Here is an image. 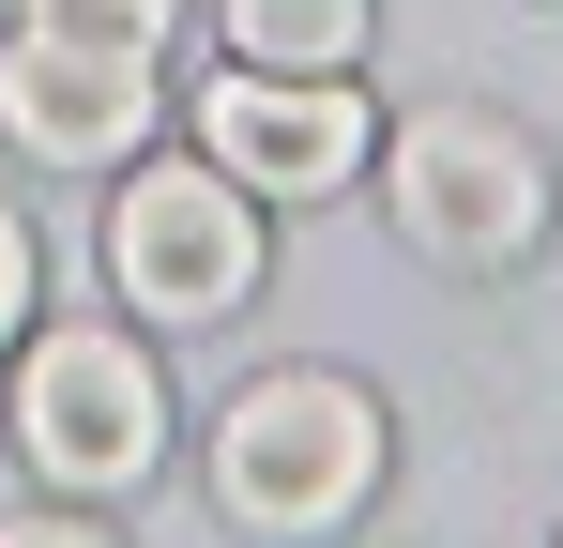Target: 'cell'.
I'll list each match as a JSON object with an SVG mask.
<instances>
[{
    "label": "cell",
    "instance_id": "cell-7",
    "mask_svg": "<svg viewBox=\"0 0 563 548\" xmlns=\"http://www.w3.org/2000/svg\"><path fill=\"white\" fill-rule=\"evenodd\" d=\"M229 15V62H275V77H351L366 62V0H213Z\"/></svg>",
    "mask_w": 563,
    "mask_h": 548
},
{
    "label": "cell",
    "instance_id": "cell-5",
    "mask_svg": "<svg viewBox=\"0 0 563 548\" xmlns=\"http://www.w3.org/2000/svg\"><path fill=\"white\" fill-rule=\"evenodd\" d=\"M0 138L31 168H137L153 138V46H92V31H31L0 46Z\"/></svg>",
    "mask_w": 563,
    "mask_h": 548
},
{
    "label": "cell",
    "instance_id": "cell-3",
    "mask_svg": "<svg viewBox=\"0 0 563 548\" xmlns=\"http://www.w3.org/2000/svg\"><path fill=\"white\" fill-rule=\"evenodd\" d=\"M15 457L46 472V487H153V457H168V381L137 336H107V320H62V336H31L15 351Z\"/></svg>",
    "mask_w": 563,
    "mask_h": 548
},
{
    "label": "cell",
    "instance_id": "cell-8",
    "mask_svg": "<svg viewBox=\"0 0 563 548\" xmlns=\"http://www.w3.org/2000/svg\"><path fill=\"white\" fill-rule=\"evenodd\" d=\"M184 0H31V31H92V46H168Z\"/></svg>",
    "mask_w": 563,
    "mask_h": 548
},
{
    "label": "cell",
    "instance_id": "cell-1",
    "mask_svg": "<svg viewBox=\"0 0 563 548\" xmlns=\"http://www.w3.org/2000/svg\"><path fill=\"white\" fill-rule=\"evenodd\" d=\"M380 487V396L335 365H275L213 412V503L244 534H335Z\"/></svg>",
    "mask_w": 563,
    "mask_h": 548
},
{
    "label": "cell",
    "instance_id": "cell-4",
    "mask_svg": "<svg viewBox=\"0 0 563 548\" xmlns=\"http://www.w3.org/2000/svg\"><path fill=\"white\" fill-rule=\"evenodd\" d=\"M107 289L137 305V320H229L244 289H260V198L213 168H137L107 198Z\"/></svg>",
    "mask_w": 563,
    "mask_h": 548
},
{
    "label": "cell",
    "instance_id": "cell-9",
    "mask_svg": "<svg viewBox=\"0 0 563 548\" xmlns=\"http://www.w3.org/2000/svg\"><path fill=\"white\" fill-rule=\"evenodd\" d=\"M15 320H31V229H15V198H0V351H15Z\"/></svg>",
    "mask_w": 563,
    "mask_h": 548
},
{
    "label": "cell",
    "instance_id": "cell-2",
    "mask_svg": "<svg viewBox=\"0 0 563 548\" xmlns=\"http://www.w3.org/2000/svg\"><path fill=\"white\" fill-rule=\"evenodd\" d=\"M380 198H396V229L427 260H457V274H503V260L549 244V153L503 107H411L396 153H380Z\"/></svg>",
    "mask_w": 563,
    "mask_h": 548
},
{
    "label": "cell",
    "instance_id": "cell-6",
    "mask_svg": "<svg viewBox=\"0 0 563 548\" xmlns=\"http://www.w3.org/2000/svg\"><path fill=\"white\" fill-rule=\"evenodd\" d=\"M366 91L351 77H275V62H229V77L198 91V153L244 183V198H335V183L366 168Z\"/></svg>",
    "mask_w": 563,
    "mask_h": 548
}]
</instances>
